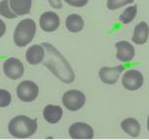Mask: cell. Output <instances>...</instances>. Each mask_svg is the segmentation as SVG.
<instances>
[{
	"mask_svg": "<svg viewBox=\"0 0 149 140\" xmlns=\"http://www.w3.org/2000/svg\"><path fill=\"white\" fill-rule=\"evenodd\" d=\"M42 47L45 50L44 66H46L61 81L66 84L73 83L74 73L66 58L49 43H43Z\"/></svg>",
	"mask_w": 149,
	"mask_h": 140,
	"instance_id": "6da1fadb",
	"label": "cell"
},
{
	"mask_svg": "<svg viewBox=\"0 0 149 140\" xmlns=\"http://www.w3.org/2000/svg\"><path fill=\"white\" fill-rule=\"evenodd\" d=\"M38 124L36 119H31L26 115H18L10 120L8 124L9 133L15 138H29L37 131Z\"/></svg>",
	"mask_w": 149,
	"mask_h": 140,
	"instance_id": "7a4b0ae2",
	"label": "cell"
},
{
	"mask_svg": "<svg viewBox=\"0 0 149 140\" xmlns=\"http://www.w3.org/2000/svg\"><path fill=\"white\" fill-rule=\"evenodd\" d=\"M36 24L32 19H24L17 25L14 31V43L18 47H25L34 39Z\"/></svg>",
	"mask_w": 149,
	"mask_h": 140,
	"instance_id": "3957f363",
	"label": "cell"
},
{
	"mask_svg": "<svg viewBox=\"0 0 149 140\" xmlns=\"http://www.w3.org/2000/svg\"><path fill=\"white\" fill-rule=\"evenodd\" d=\"M63 104L67 109L71 111H77L81 109L86 103V96L81 91L77 90H71L64 93Z\"/></svg>",
	"mask_w": 149,
	"mask_h": 140,
	"instance_id": "277c9868",
	"label": "cell"
},
{
	"mask_svg": "<svg viewBox=\"0 0 149 140\" xmlns=\"http://www.w3.org/2000/svg\"><path fill=\"white\" fill-rule=\"evenodd\" d=\"M16 93L19 100L25 102H31L37 98L39 95V88L34 81H23L18 84Z\"/></svg>",
	"mask_w": 149,
	"mask_h": 140,
	"instance_id": "5b68a950",
	"label": "cell"
},
{
	"mask_svg": "<svg viewBox=\"0 0 149 140\" xmlns=\"http://www.w3.org/2000/svg\"><path fill=\"white\" fill-rule=\"evenodd\" d=\"M142 74L137 70H128L122 77V86L127 91H137L143 84Z\"/></svg>",
	"mask_w": 149,
	"mask_h": 140,
	"instance_id": "8992f818",
	"label": "cell"
},
{
	"mask_svg": "<svg viewBox=\"0 0 149 140\" xmlns=\"http://www.w3.org/2000/svg\"><path fill=\"white\" fill-rule=\"evenodd\" d=\"M3 71L7 78L11 79H18L24 74V66L20 60L16 58H9L4 63Z\"/></svg>",
	"mask_w": 149,
	"mask_h": 140,
	"instance_id": "52a82bcc",
	"label": "cell"
},
{
	"mask_svg": "<svg viewBox=\"0 0 149 140\" xmlns=\"http://www.w3.org/2000/svg\"><path fill=\"white\" fill-rule=\"evenodd\" d=\"M69 134L73 139H93V130L91 125L84 122H77L70 126Z\"/></svg>",
	"mask_w": 149,
	"mask_h": 140,
	"instance_id": "ba28073f",
	"label": "cell"
},
{
	"mask_svg": "<svg viewBox=\"0 0 149 140\" xmlns=\"http://www.w3.org/2000/svg\"><path fill=\"white\" fill-rule=\"evenodd\" d=\"M40 27L45 32H54L60 26V17L57 13L48 11L43 13L40 17Z\"/></svg>",
	"mask_w": 149,
	"mask_h": 140,
	"instance_id": "9c48e42d",
	"label": "cell"
},
{
	"mask_svg": "<svg viewBox=\"0 0 149 140\" xmlns=\"http://www.w3.org/2000/svg\"><path fill=\"white\" fill-rule=\"evenodd\" d=\"M123 70L124 68L122 66H116L113 68L102 67L100 70L98 76H100V79L102 83L107 84H116L117 79L120 77Z\"/></svg>",
	"mask_w": 149,
	"mask_h": 140,
	"instance_id": "30bf717a",
	"label": "cell"
},
{
	"mask_svg": "<svg viewBox=\"0 0 149 140\" xmlns=\"http://www.w3.org/2000/svg\"><path fill=\"white\" fill-rule=\"evenodd\" d=\"M115 48H116V58L119 61L123 63L132 61L135 55V51L130 43L126 41H120L115 44Z\"/></svg>",
	"mask_w": 149,
	"mask_h": 140,
	"instance_id": "8fae6325",
	"label": "cell"
},
{
	"mask_svg": "<svg viewBox=\"0 0 149 140\" xmlns=\"http://www.w3.org/2000/svg\"><path fill=\"white\" fill-rule=\"evenodd\" d=\"M45 58V50L41 45L31 46L26 52V60L30 65H38Z\"/></svg>",
	"mask_w": 149,
	"mask_h": 140,
	"instance_id": "7c38bea8",
	"label": "cell"
},
{
	"mask_svg": "<svg viewBox=\"0 0 149 140\" xmlns=\"http://www.w3.org/2000/svg\"><path fill=\"white\" fill-rule=\"evenodd\" d=\"M43 115L47 122L52 124L58 123L63 116V109L59 105L49 104L43 110Z\"/></svg>",
	"mask_w": 149,
	"mask_h": 140,
	"instance_id": "4fadbf2b",
	"label": "cell"
},
{
	"mask_svg": "<svg viewBox=\"0 0 149 140\" xmlns=\"http://www.w3.org/2000/svg\"><path fill=\"white\" fill-rule=\"evenodd\" d=\"M149 34V27L146 22H140L134 28L132 41L137 45H143L147 42Z\"/></svg>",
	"mask_w": 149,
	"mask_h": 140,
	"instance_id": "5bb4252c",
	"label": "cell"
},
{
	"mask_svg": "<svg viewBox=\"0 0 149 140\" xmlns=\"http://www.w3.org/2000/svg\"><path fill=\"white\" fill-rule=\"evenodd\" d=\"M11 9L16 15H26L31 11L32 0H9Z\"/></svg>",
	"mask_w": 149,
	"mask_h": 140,
	"instance_id": "9a60e30c",
	"label": "cell"
},
{
	"mask_svg": "<svg viewBox=\"0 0 149 140\" xmlns=\"http://www.w3.org/2000/svg\"><path fill=\"white\" fill-rule=\"evenodd\" d=\"M121 128L131 137H137L140 133V124L135 118H126L121 122Z\"/></svg>",
	"mask_w": 149,
	"mask_h": 140,
	"instance_id": "2e32d148",
	"label": "cell"
},
{
	"mask_svg": "<svg viewBox=\"0 0 149 140\" xmlns=\"http://www.w3.org/2000/svg\"><path fill=\"white\" fill-rule=\"evenodd\" d=\"M85 23L83 18L78 14H71L66 19V27L72 33H79L84 29Z\"/></svg>",
	"mask_w": 149,
	"mask_h": 140,
	"instance_id": "e0dca14e",
	"label": "cell"
},
{
	"mask_svg": "<svg viewBox=\"0 0 149 140\" xmlns=\"http://www.w3.org/2000/svg\"><path fill=\"white\" fill-rule=\"evenodd\" d=\"M136 13H137V5L129 6L128 8H126L123 13H121V15L119 16V21L123 24L130 23L131 21L135 18Z\"/></svg>",
	"mask_w": 149,
	"mask_h": 140,
	"instance_id": "ac0fdd59",
	"label": "cell"
},
{
	"mask_svg": "<svg viewBox=\"0 0 149 140\" xmlns=\"http://www.w3.org/2000/svg\"><path fill=\"white\" fill-rule=\"evenodd\" d=\"M0 15L8 19L17 18V15L9 7V0H3L0 2Z\"/></svg>",
	"mask_w": 149,
	"mask_h": 140,
	"instance_id": "d6986e66",
	"label": "cell"
},
{
	"mask_svg": "<svg viewBox=\"0 0 149 140\" xmlns=\"http://www.w3.org/2000/svg\"><path fill=\"white\" fill-rule=\"evenodd\" d=\"M134 0H107V6L109 10H115L127 4H131Z\"/></svg>",
	"mask_w": 149,
	"mask_h": 140,
	"instance_id": "ffe728a7",
	"label": "cell"
},
{
	"mask_svg": "<svg viewBox=\"0 0 149 140\" xmlns=\"http://www.w3.org/2000/svg\"><path fill=\"white\" fill-rule=\"evenodd\" d=\"M11 102V95L9 91L0 88V107H6Z\"/></svg>",
	"mask_w": 149,
	"mask_h": 140,
	"instance_id": "44dd1931",
	"label": "cell"
},
{
	"mask_svg": "<svg viewBox=\"0 0 149 140\" xmlns=\"http://www.w3.org/2000/svg\"><path fill=\"white\" fill-rule=\"evenodd\" d=\"M69 5L74 7H84L86 5L88 0H65Z\"/></svg>",
	"mask_w": 149,
	"mask_h": 140,
	"instance_id": "7402d4cb",
	"label": "cell"
},
{
	"mask_svg": "<svg viewBox=\"0 0 149 140\" xmlns=\"http://www.w3.org/2000/svg\"><path fill=\"white\" fill-rule=\"evenodd\" d=\"M48 2H49L50 6H52L55 9H61L63 6L61 0H48Z\"/></svg>",
	"mask_w": 149,
	"mask_h": 140,
	"instance_id": "603a6c76",
	"label": "cell"
},
{
	"mask_svg": "<svg viewBox=\"0 0 149 140\" xmlns=\"http://www.w3.org/2000/svg\"><path fill=\"white\" fill-rule=\"evenodd\" d=\"M5 31H6V26H5V23L0 19V38L5 34Z\"/></svg>",
	"mask_w": 149,
	"mask_h": 140,
	"instance_id": "cb8c5ba5",
	"label": "cell"
},
{
	"mask_svg": "<svg viewBox=\"0 0 149 140\" xmlns=\"http://www.w3.org/2000/svg\"><path fill=\"white\" fill-rule=\"evenodd\" d=\"M147 128H148V131H149V115H148V120H147Z\"/></svg>",
	"mask_w": 149,
	"mask_h": 140,
	"instance_id": "d4e9b609",
	"label": "cell"
}]
</instances>
